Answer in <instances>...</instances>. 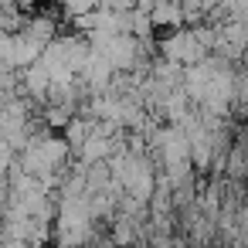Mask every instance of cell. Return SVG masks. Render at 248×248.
<instances>
[{
	"instance_id": "cell-1",
	"label": "cell",
	"mask_w": 248,
	"mask_h": 248,
	"mask_svg": "<svg viewBox=\"0 0 248 248\" xmlns=\"http://www.w3.org/2000/svg\"><path fill=\"white\" fill-rule=\"evenodd\" d=\"M204 55V48H201V41L194 38V31H180L173 41H170V58H177V62H197Z\"/></svg>"
}]
</instances>
